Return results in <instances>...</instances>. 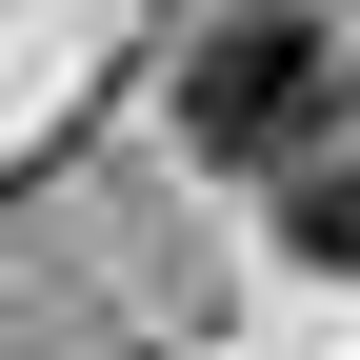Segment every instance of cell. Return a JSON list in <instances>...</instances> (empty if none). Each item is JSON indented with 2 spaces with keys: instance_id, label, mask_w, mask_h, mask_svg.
Wrapping results in <instances>:
<instances>
[{
  "instance_id": "2",
  "label": "cell",
  "mask_w": 360,
  "mask_h": 360,
  "mask_svg": "<svg viewBox=\"0 0 360 360\" xmlns=\"http://www.w3.org/2000/svg\"><path fill=\"white\" fill-rule=\"evenodd\" d=\"M281 260H321V281H360V120L281 160Z\"/></svg>"
},
{
  "instance_id": "1",
  "label": "cell",
  "mask_w": 360,
  "mask_h": 360,
  "mask_svg": "<svg viewBox=\"0 0 360 360\" xmlns=\"http://www.w3.org/2000/svg\"><path fill=\"white\" fill-rule=\"evenodd\" d=\"M321 101H340V40L300 20V0H220V20L180 40V141H200L220 180H281L300 141H321Z\"/></svg>"
}]
</instances>
